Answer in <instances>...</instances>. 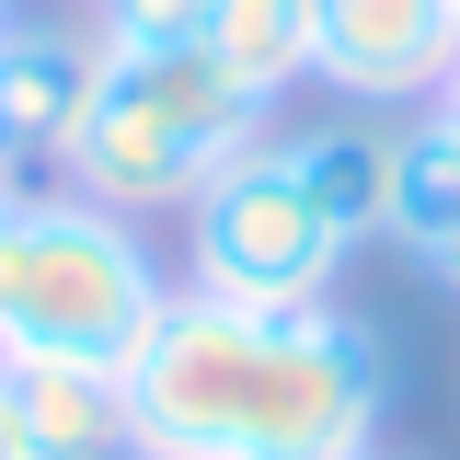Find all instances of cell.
Wrapping results in <instances>:
<instances>
[{
	"label": "cell",
	"instance_id": "5",
	"mask_svg": "<svg viewBox=\"0 0 460 460\" xmlns=\"http://www.w3.org/2000/svg\"><path fill=\"white\" fill-rule=\"evenodd\" d=\"M311 81L357 115H414L460 81V0H311Z\"/></svg>",
	"mask_w": 460,
	"mask_h": 460
},
{
	"label": "cell",
	"instance_id": "11",
	"mask_svg": "<svg viewBox=\"0 0 460 460\" xmlns=\"http://www.w3.org/2000/svg\"><path fill=\"white\" fill-rule=\"evenodd\" d=\"M208 23H219V0H104L93 12L104 47H208Z\"/></svg>",
	"mask_w": 460,
	"mask_h": 460
},
{
	"label": "cell",
	"instance_id": "4",
	"mask_svg": "<svg viewBox=\"0 0 460 460\" xmlns=\"http://www.w3.org/2000/svg\"><path fill=\"white\" fill-rule=\"evenodd\" d=\"M345 253H357V242H345L334 208L288 172L277 127L184 208V288L242 299V311H311V299H334Z\"/></svg>",
	"mask_w": 460,
	"mask_h": 460
},
{
	"label": "cell",
	"instance_id": "15",
	"mask_svg": "<svg viewBox=\"0 0 460 460\" xmlns=\"http://www.w3.org/2000/svg\"><path fill=\"white\" fill-rule=\"evenodd\" d=\"M357 460H392V449H357Z\"/></svg>",
	"mask_w": 460,
	"mask_h": 460
},
{
	"label": "cell",
	"instance_id": "12",
	"mask_svg": "<svg viewBox=\"0 0 460 460\" xmlns=\"http://www.w3.org/2000/svg\"><path fill=\"white\" fill-rule=\"evenodd\" d=\"M0 460H23V449H12V414H0Z\"/></svg>",
	"mask_w": 460,
	"mask_h": 460
},
{
	"label": "cell",
	"instance_id": "17",
	"mask_svg": "<svg viewBox=\"0 0 460 460\" xmlns=\"http://www.w3.org/2000/svg\"><path fill=\"white\" fill-rule=\"evenodd\" d=\"M138 460H150V449H138Z\"/></svg>",
	"mask_w": 460,
	"mask_h": 460
},
{
	"label": "cell",
	"instance_id": "3",
	"mask_svg": "<svg viewBox=\"0 0 460 460\" xmlns=\"http://www.w3.org/2000/svg\"><path fill=\"white\" fill-rule=\"evenodd\" d=\"M253 138H265V104L208 47H104V81H93V115H81L58 184L150 230L162 208L184 219Z\"/></svg>",
	"mask_w": 460,
	"mask_h": 460
},
{
	"label": "cell",
	"instance_id": "2",
	"mask_svg": "<svg viewBox=\"0 0 460 460\" xmlns=\"http://www.w3.org/2000/svg\"><path fill=\"white\" fill-rule=\"evenodd\" d=\"M172 311V265L150 230L69 196V184H12L0 219V357H69V368H138V345Z\"/></svg>",
	"mask_w": 460,
	"mask_h": 460
},
{
	"label": "cell",
	"instance_id": "7",
	"mask_svg": "<svg viewBox=\"0 0 460 460\" xmlns=\"http://www.w3.org/2000/svg\"><path fill=\"white\" fill-rule=\"evenodd\" d=\"M0 414L23 460H138V414L115 368H69V357H0Z\"/></svg>",
	"mask_w": 460,
	"mask_h": 460
},
{
	"label": "cell",
	"instance_id": "14",
	"mask_svg": "<svg viewBox=\"0 0 460 460\" xmlns=\"http://www.w3.org/2000/svg\"><path fill=\"white\" fill-rule=\"evenodd\" d=\"M438 104H449V115H460V81H449V93H438Z\"/></svg>",
	"mask_w": 460,
	"mask_h": 460
},
{
	"label": "cell",
	"instance_id": "1",
	"mask_svg": "<svg viewBox=\"0 0 460 460\" xmlns=\"http://www.w3.org/2000/svg\"><path fill=\"white\" fill-rule=\"evenodd\" d=\"M127 414L150 460H357L392 414V345L357 311H242L172 288L162 334L127 368Z\"/></svg>",
	"mask_w": 460,
	"mask_h": 460
},
{
	"label": "cell",
	"instance_id": "13",
	"mask_svg": "<svg viewBox=\"0 0 460 460\" xmlns=\"http://www.w3.org/2000/svg\"><path fill=\"white\" fill-rule=\"evenodd\" d=\"M0 219H12V172H0Z\"/></svg>",
	"mask_w": 460,
	"mask_h": 460
},
{
	"label": "cell",
	"instance_id": "6",
	"mask_svg": "<svg viewBox=\"0 0 460 460\" xmlns=\"http://www.w3.org/2000/svg\"><path fill=\"white\" fill-rule=\"evenodd\" d=\"M93 81H104V35L81 23H0V172H69V138L93 115Z\"/></svg>",
	"mask_w": 460,
	"mask_h": 460
},
{
	"label": "cell",
	"instance_id": "10",
	"mask_svg": "<svg viewBox=\"0 0 460 460\" xmlns=\"http://www.w3.org/2000/svg\"><path fill=\"white\" fill-rule=\"evenodd\" d=\"M208 58H219L230 81L253 93V104L277 115L299 81H311V0H219V23H208Z\"/></svg>",
	"mask_w": 460,
	"mask_h": 460
},
{
	"label": "cell",
	"instance_id": "9",
	"mask_svg": "<svg viewBox=\"0 0 460 460\" xmlns=\"http://www.w3.org/2000/svg\"><path fill=\"white\" fill-rule=\"evenodd\" d=\"M288 172L334 208L345 242H380L392 219V127H368V115H311V127H277Z\"/></svg>",
	"mask_w": 460,
	"mask_h": 460
},
{
	"label": "cell",
	"instance_id": "16",
	"mask_svg": "<svg viewBox=\"0 0 460 460\" xmlns=\"http://www.w3.org/2000/svg\"><path fill=\"white\" fill-rule=\"evenodd\" d=\"M0 23H12V0H0Z\"/></svg>",
	"mask_w": 460,
	"mask_h": 460
},
{
	"label": "cell",
	"instance_id": "8",
	"mask_svg": "<svg viewBox=\"0 0 460 460\" xmlns=\"http://www.w3.org/2000/svg\"><path fill=\"white\" fill-rule=\"evenodd\" d=\"M380 242H402L438 288H460V115L449 104H414L392 127V219Z\"/></svg>",
	"mask_w": 460,
	"mask_h": 460
}]
</instances>
